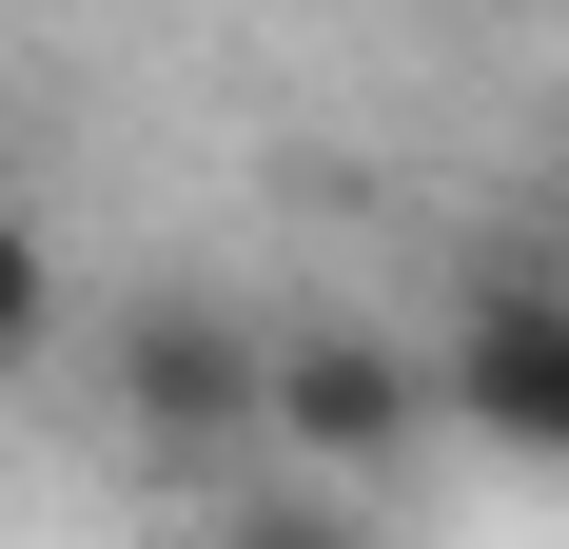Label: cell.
Wrapping results in <instances>:
<instances>
[{
  "label": "cell",
  "mask_w": 569,
  "mask_h": 549,
  "mask_svg": "<svg viewBox=\"0 0 569 549\" xmlns=\"http://www.w3.org/2000/svg\"><path fill=\"white\" fill-rule=\"evenodd\" d=\"M99 373H118V432L158 471H276V333L236 295H118Z\"/></svg>",
  "instance_id": "6da1fadb"
},
{
  "label": "cell",
  "mask_w": 569,
  "mask_h": 549,
  "mask_svg": "<svg viewBox=\"0 0 569 549\" xmlns=\"http://www.w3.org/2000/svg\"><path fill=\"white\" fill-rule=\"evenodd\" d=\"M197 549H373V530H353V491H315V471H236V491L197 510Z\"/></svg>",
  "instance_id": "277c9868"
},
{
  "label": "cell",
  "mask_w": 569,
  "mask_h": 549,
  "mask_svg": "<svg viewBox=\"0 0 569 549\" xmlns=\"http://www.w3.org/2000/svg\"><path fill=\"white\" fill-rule=\"evenodd\" d=\"M432 412H452V373L393 353L373 315H295L276 333V471H315V491H335V471H393Z\"/></svg>",
  "instance_id": "7a4b0ae2"
},
{
  "label": "cell",
  "mask_w": 569,
  "mask_h": 549,
  "mask_svg": "<svg viewBox=\"0 0 569 549\" xmlns=\"http://www.w3.org/2000/svg\"><path fill=\"white\" fill-rule=\"evenodd\" d=\"M40 353H59V236L0 197V373H40Z\"/></svg>",
  "instance_id": "5b68a950"
},
{
  "label": "cell",
  "mask_w": 569,
  "mask_h": 549,
  "mask_svg": "<svg viewBox=\"0 0 569 549\" xmlns=\"http://www.w3.org/2000/svg\"><path fill=\"white\" fill-rule=\"evenodd\" d=\"M452 412L530 471H569V274H491L452 315Z\"/></svg>",
  "instance_id": "3957f363"
}]
</instances>
